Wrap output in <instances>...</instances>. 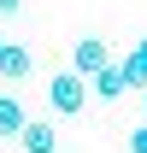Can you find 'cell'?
<instances>
[{
	"label": "cell",
	"instance_id": "obj_8",
	"mask_svg": "<svg viewBox=\"0 0 147 153\" xmlns=\"http://www.w3.org/2000/svg\"><path fill=\"white\" fill-rule=\"evenodd\" d=\"M129 153H147V124H141V130H129Z\"/></svg>",
	"mask_w": 147,
	"mask_h": 153
},
{
	"label": "cell",
	"instance_id": "obj_7",
	"mask_svg": "<svg viewBox=\"0 0 147 153\" xmlns=\"http://www.w3.org/2000/svg\"><path fill=\"white\" fill-rule=\"evenodd\" d=\"M24 124H30V118H24V106H18L12 94H0V135H18Z\"/></svg>",
	"mask_w": 147,
	"mask_h": 153
},
{
	"label": "cell",
	"instance_id": "obj_9",
	"mask_svg": "<svg viewBox=\"0 0 147 153\" xmlns=\"http://www.w3.org/2000/svg\"><path fill=\"white\" fill-rule=\"evenodd\" d=\"M18 6H24V0H0V18H6V12H18Z\"/></svg>",
	"mask_w": 147,
	"mask_h": 153
},
{
	"label": "cell",
	"instance_id": "obj_6",
	"mask_svg": "<svg viewBox=\"0 0 147 153\" xmlns=\"http://www.w3.org/2000/svg\"><path fill=\"white\" fill-rule=\"evenodd\" d=\"M118 71H124V82H129V88H147V36L129 47V59L118 65Z\"/></svg>",
	"mask_w": 147,
	"mask_h": 153
},
{
	"label": "cell",
	"instance_id": "obj_4",
	"mask_svg": "<svg viewBox=\"0 0 147 153\" xmlns=\"http://www.w3.org/2000/svg\"><path fill=\"white\" fill-rule=\"evenodd\" d=\"M88 94H94V100H124L129 82H124V71H118V65H106L100 76H88Z\"/></svg>",
	"mask_w": 147,
	"mask_h": 153
},
{
	"label": "cell",
	"instance_id": "obj_10",
	"mask_svg": "<svg viewBox=\"0 0 147 153\" xmlns=\"http://www.w3.org/2000/svg\"><path fill=\"white\" fill-rule=\"evenodd\" d=\"M0 53H6V36H0Z\"/></svg>",
	"mask_w": 147,
	"mask_h": 153
},
{
	"label": "cell",
	"instance_id": "obj_1",
	"mask_svg": "<svg viewBox=\"0 0 147 153\" xmlns=\"http://www.w3.org/2000/svg\"><path fill=\"white\" fill-rule=\"evenodd\" d=\"M47 100H53V112H82V106H88V82H82V76L76 71H59L53 82H47Z\"/></svg>",
	"mask_w": 147,
	"mask_h": 153
},
{
	"label": "cell",
	"instance_id": "obj_3",
	"mask_svg": "<svg viewBox=\"0 0 147 153\" xmlns=\"http://www.w3.org/2000/svg\"><path fill=\"white\" fill-rule=\"evenodd\" d=\"M18 147H24V153H59V130L41 124V118H30V124L18 130Z\"/></svg>",
	"mask_w": 147,
	"mask_h": 153
},
{
	"label": "cell",
	"instance_id": "obj_11",
	"mask_svg": "<svg viewBox=\"0 0 147 153\" xmlns=\"http://www.w3.org/2000/svg\"><path fill=\"white\" fill-rule=\"evenodd\" d=\"M141 94H147V88H141Z\"/></svg>",
	"mask_w": 147,
	"mask_h": 153
},
{
	"label": "cell",
	"instance_id": "obj_2",
	"mask_svg": "<svg viewBox=\"0 0 147 153\" xmlns=\"http://www.w3.org/2000/svg\"><path fill=\"white\" fill-rule=\"evenodd\" d=\"M112 65V53H106V41L100 36H82V41H71V71L82 76V82H88V76H100Z\"/></svg>",
	"mask_w": 147,
	"mask_h": 153
},
{
	"label": "cell",
	"instance_id": "obj_5",
	"mask_svg": "<svg viewBox=\"0 0 147 153\" xmlns=\"http://www.w3.org/2000/svg\"><path fill=\"white\" fill-rule=\"evenodd\" d=\"M30 65H36V59H30V47L6 41V53H0V76H6V82H24V76H30Z\"/></svg>",
	"mask_w": 147,
	"mask_h": 153
}]
</instances>
